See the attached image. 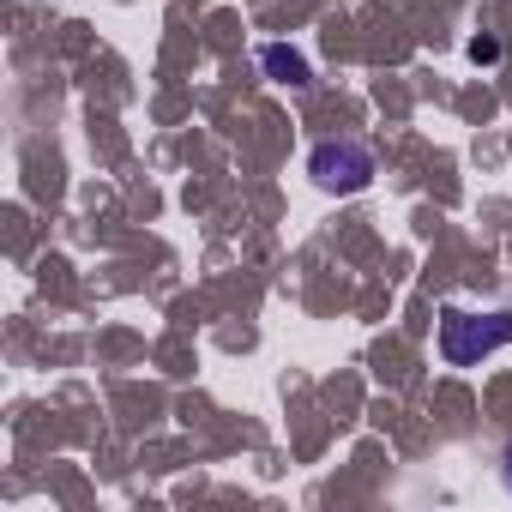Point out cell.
Listing matches in <instances>:
<instances>
[{
  "instance_id": "cell-1",
  "label": "cell",
  "mask_w": 512,
  "mask_h": 512,
  "mask_svg": "<svg viewBox=\"0 0 512 512\" xmlns=\"http://www.w3.org/2000/svg\"><path fill=\"white\" fill-rule=\"evenodd\" d=\"M500 344H512V314H464V308L440 314V356L452 368H476Z\"/></svg>"
},
{
  "instance_id": "cell-2",
  "label": "cell",
  "mask_w": 512,
  "mask_h": 512,
  "mask_svg": "<svg viewBox=\"0 0 512 512\" xmlns=\"http://www.w3.org/2000/svg\"><path fill=\"white\" fill-rule=\"evenodd\" d=\"M308 175H314L326 193H362V187L374 181V151H368L362 139H326V145H314Z\"/></svg>"
},
{
  "instance_id": "cell-3",
  "label": "cell",
  "mask_w": 512,
  "mask_h": 512,
  "mask_svg": "<svg viewBox=\"0 0 512 512\" xmlns=\"http://www.w3.org/2000/svg\"><path fill=\"white\" fill-rule=\"evenodd\" d=\"M260 67L278 79V85H308L314 73H308V55H296V49H284V43H266L260 49Z\"/></svg>"
},
{
  "instance_id": "cell-4",
  "label": "cell",
  "mask_w": 512,
  "mask_h": 512,
  "mask_svg": "<svg viewBox=\"0 0 512 512\" xmlns=\"http://www.w3.org/2000/svg\"><path fill=\"white\" fill-rule=\"evenodd\" d=\"M494 55H500V43H494V37H476V43H470V61H494Z\"/></svg>"
},
{
  "instance_id": "cell-5",
  "label": "cell",
  "mask_w": 512,
  "mask_h": 512,
  "mask_svg": "<svg viewBox=\"0 0 512 512\" xmlns=\"http://www.w3.org/2000/svg\"><path fill=\"white\" fill-rule=\"evenodd\" d=\"M500 476H506V494H512V446H506V464H500Z\"/></svg>"
}]
</instances>
